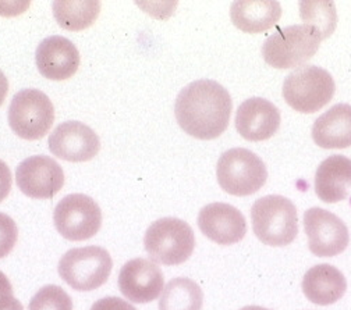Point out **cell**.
Segmentation results:
<instances>
[{"mask_svg":"<svg viewBox=\"0 0 351 310\" xmlns=\"http://www.w3.org/2000/svg\"><path fill=\"white\" fill-rule=\"evenodd\" d=\"M52 8L58 24L73 32L91 27L101 13V2L95 0H58Z\"/></svg>","mask_w":351,"mask_h":310,"instance_id":"obj_21","label":"cell"},{"mask_svg":"<svg viewBox=\"0 0 351 310\" xmlns=\"http://www.w3.org/2000/svg\"><path fill=\"white\" fill-rule=\"evenodd\" d=\"M240 310H269V309L262 307V306H245V307H243Z\"/></svg>","mask_w":351,"mask_h":310,"instance_id":"obj_30","label":"cell"},{"mask_svg":"<svg viewBox=\"0 0 351 310\" xmlns=\"http://www.w3.org/2000/svg\"><path fill=\"white\" fill-rule=\"evenodd\" d=\"M282 16L279 2L274 0H241L230 9L233 24L243 32L261 34L278 24Z\"/></svg>","mask_w":351,"mask_h":310,"instance_id":"obj_20","label":"cell"},{"mask_svg":"<svg viewBox=\"0 0 351 310\" xmlns=\"http://www.w3.org/2000/svg\"><path fill=\"white\" fill-rule=\"evenodd\" d=\"M321 38L308 25H290L279 28L262 47V56L274 68L287 70L302 67L318 52Z\"/></svg>","mask_w":351,"mask_h":310,"instance_id":"obj_3","label":"cell"},{"mask_svg":"<svg viewBox=\"0 0 351 310\" xmlns=\"http://www.w3.org/2000/svg\"><path fill=\"white\" fill-rule=\"evenodd\" d=\"M201 233L219 245L240 242L247 233V221L243 213L229 203H210L198 214Z\"/></svg>","mask_w":351,"mask_h":310,"instance_id":"obj_14","label":"cell"},{"mask_svg":"<svg viewBox=\"0 0 351 310\" xmlns=\"http://www.w3.org/2000/svg\"><path fill=\"white\" fill-rule=\"evenodd\" d=\"M16 300L13 285L5 273L0 272V310L6 309Z\"/></svg>","mask_w":351,"mask_h":310,"instance_id":"obj_27","label":"cell"},{"mask_svg":"<svg viewBox=\"0 0 351 310\" xmlns=\"http://www.w3.org/2000/svg\"><path fill=\"white\" fill-rule=\"evenodd\" d=\"M315 192L325 203H337L351 192V159L333 155L325 159L315 174Z\"/></svg>","mask_w":351,"mask_h":310,"instance_id":"obj_17","label":"cell"},{"mask_svg":"<svg viewBox=\"0 0 351 310\" xmlns=\"http://www.w3.org/2000/svg\"><path fill=\"white\" fill-rule=\"evenodd\" d=\"M53 221L58 233L67 241H86L95 237L102 226V211L88 195L64 196L56 206Z\"/></svg>","mask_w":351,"mask_h":310,"instance_id":"obj_9","label":"cell"},{"mask_svg":"<svg viewBox=\"0 0 351 310\" xmlns=\"http://www.w3.org/2000/svg\"><path fill=\"white\" fill-rule=\"evenodd\" d=\"M204 292L187 277H178L167 283L159 299V310H201Z\"/></svg>","mask_w":351,"mask_h":310,"instance_id":"obj_22","label":"cell"},{"mask_svg":"<svg viewBox=\"0 0 351 310\" xmlns=\"http://www.w3.org/2000/svg\"><path fill=\"white\" fill-rule=\"evenodd\" d=\"M148 256L163 266H179L190 259L195 248V235L186 221L163 217L149 226L144 237Z\"/></svg>","mask_w":351,"mask_h":310,"instance_id":"obj_4","label":"cell"},{"mask_svg":"<svg viewBox=\"0 0 351 310\" xmlns=\"http://www.w3.org/2000/svg\"><path fill=\"white\" fill-rule=\"evenodd\" d=\"M19 238V230L16 221L5 214L0 213V259L10 255L14 249Z\"/></svg>","mask_w":351,"mask_h":310,"instance_id":"obj_25","label":"cell"},{"mask_svg":"<svg viewBox=\"0 0 351 310\" xmlns=\"http://www.w3.org/2000/svg\"><path fill=\"white\" fill-rule=\"evenodd\" d=\"M332 75L318 66H302L290 73L283 83V98L295 112L311 114L325 107L335 95Z\"/></svg>","mask_w":351,"mask_h":310,"instance_id":"obj_5","label":"cell"},{"mask_svg":"<svg viewBox=\"0 0 351 310\" xmlns=\"http://www.w3.org/2000/svg\"><path fill=\"white\" fill-rule=\"evenodd\" d=\"M48 144L52 155L73 163L93 160L101 149L97 132L80 121L59 124L51 134Z\"/></svg>","mask_w":351,"mask_h":310,"instance_id":"obj_12","label":"cell"},{"mask_svg":"<svg viewBox=\"0 0 351 310\" xmlns=\"http://www.w3.org/2000/svg\"><path fill=\"white\" fill-rule=\"evenodd\" d=\"M252 230L256 238L269 246H286L298 234L294 203L280 195L259 198L251 207Z\"/></svg>","mask_w":351,"mask_h":310,"instance_id":"obj_2","label":"cell"},{"mask_svg":"<svg viewBox=\"0 0 351 310\" xmlns=\"http://www.w3.org/2000/svg\"><path fill=\"white\" fill-rule=\"evenodd\" d=\"M304 229L311 253L332 257L346 250L350 234L343 221L329 210L311 207L304 213Z\"/></svg>","mask_w":351,"mask_h":310,"instance_id":"obj_10","label":"cell"},{"mask_svg":"<svg viewBox=\"0 0 351 310\" xmlns=\"http://www.w3.org/2000/svg\"><path fill=\"white\" fill-rule=\"evenodd\" d=\"M347 281L343 273L332 264H318L305 273L302 292L310 302L319 306H329L343 298Z\"/></svg>","mask_w":351,"mask_h":310,"instance_id":"obj_18","label":"cell"},{"mask_svg":"<svg viewBox=\"0 0 351 310\" xmlns=\"http://www.w3.org/2000/svg\"><path fill=\"white\" fill-rule=\"evenodd\" d=\"M216 175L219 185L229 195L250 196L265 185L268 170L251 151L233 148L217 160Z\"/></svg>","mask_w":351,"mask_h":310,"instance_id":"obj_7","label":"cell"},{"mask_svg":"<svg viewBox=\"0 0 351 310\" xmlns=\"http://www.w3.org/2000/svg\"><path fill=\"white\" fill-rule=\"evenodd\" d=\"M91 310H137V309L124 299H120L116 296H106L97 300L91 306Z\"/></svg>","mask_w":351,"mask_h":310,"instance_id":"obj_26","label":"cell"},{"mask_svg":"<svg viewBox=\"0 0 351 310\" xmlns=\"http://www.w3.org/2000/svg\"><path fill=\"white\" fill-rule=\"evenodd\" d=\"M12 183L13 177L9 166L3 160H0V203H2L10 194Z\"/></svg>","mask_w":351,"mask_h":310,"instance_id":"obj_28","label":"cell"},{"mask_svg":"<svg viewBox=\"0 0 351 310\" xmlns=\"http://www.w3.org/2000/svg\"><path fill=\"white\" fill-rule=\"evenodd\" d=\"M113 260L101 246L74 248L59 261V276L75 291L90 292L101 288L110 277Z\"/></svg>","mask_w":351,"mask_h":310,"instance_id":"obj_6","label":"cell"},{"mask_svg":"<svg viewBox=\"0 0 351 310\" xmlns=\"http://www.w3.org/2000/svg\"><path fill=\"white\" fill-rule=\"evenodd\" d=\"M233 102L226 88L212 79H198L180 91L174 116L189 135L210 141L221 137L229 127Z\"/></svg>","mask_w":351,"mask_h":310,"instance_id":"obj_1","label":"cell"},{"mask_svg":"<svg viewBox=\"0 0 351 310\" xmlns=\"http://www.w3.org/2000/svg\"><path fill=\"white\" fill-rule=\"evenodd\" d=\"M119 289L134 303H149L159 298L165 288V277L158 266L147 259L128 260L119 274Z\"/></svg>","mask_w":351,"mask_h":310,"instance_id":"obj_13","label":"cell"},{"mask_svg":"<svg viewBox=\"0 0 351 310\" xmlns=\"http://www.w3.org/2000/svg\"><path fill=\"white\" fill-rule=\"evenodd\" d=\"M313 140L322 149L351 146V106L336 105L319 116L313 125Z\"/></svg>","mask_w":351,"mask_h":310,"instance_id":"obj_19","label":"cell"},{"mask_svg":"<svg viewBox=\"0 0 351 310\" xmlns=\"http://www.w3.org/2000/svg\"><path fill=\"white\" fill-rule=\"evenodd\" d=\"M28 310H73V300L62 287L45 285L32 296Z\"/></svg>","mask_w":351,"mask_h":310,"instance_id":"obj_24","label":"cell"},{"mask_svg":"<svg viewBox=\"0 0 351 310\" xmlns=\"http://www.w3.org/2000/svg\"><path fill=\"white\" fill-rule=\"evenodd\" d=\"M300 14L304 24L314 28L321 40L329 38L337 24L333 2H301Z\"/></svg>","mask_w":351,"mask_h":310,"instance_id":"obj_23","label":"cell"},{"mask_svg":"<svg viewBox=\"0 0 351 310\" xmlns=\"http://www.w3.org/2000/svg\"><path fill=\"white\" fill-rule=\"evenodd\" d=\"M20 191L32 199H51L64 185L62 166L49 156H31L23 160L16 170Z\"/></svg>","mask_w":351,"mask_h":310,"instance_id":"obj_11","label":"cell"},{"mask_svg":"<svg viewBox=\"0 0 351 310\" xmlns=\"http://www.w3.org/2000/svg\"><path fill=\"white\" fill-rule=\"evenodd\" d=\"M280 127V112L269 101L251 98L243 102L236 113L239 134L251 142L271 140Z\"/></svg>","mask_w":351,"mask_h":310,"instance_id":"obj_15","label":"cell"},{"mask_svg":"<svg viewBox=\"0 0 351 310\" xmlns=\"http://www.w3.org/2000/svg\"><path fill=\"white\" fill-rule=\"evenodd\" d=\"M55 121V107L39 90H23L14 95L9 107V124L16 134L27 141L45 137Z\"/></svg>","mask_w":351,"mask_h":310,"instance_id":"obj_8","label":"cell"},{"mask_svg":"<svg viewBox=\"0 0 351 310\" xmlns=\"http://www.w3.org/2000/svg\"><path fill=\"white\" fill-rule=\"evenodd\" d=\"M8 92H9V81L3 74V71L0 70V106L5 103Z\"/></svg>","mask_w":351,"mask_h":310,"instance_id":"obj_29","label":"cell"},{"mask_svg":"<svg viewBox=\"0 0 351 310\" xmlns=\"http://www.w3.org/2000/svg\"><path fill=\"white\" fill-rule=\"evenodd\" d=\"M36 67L52 81H64L73 77L80 67V53L74 43L64 36H49L36 48Z\"/></svg>","mask_w":351,"mask_h":310,"instance_id":"obj_16","label":"cell"}]
</instances>
